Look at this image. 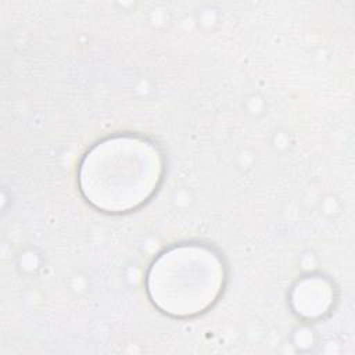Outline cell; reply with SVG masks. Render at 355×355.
I'll list each match as a JSON object with an SVG mask.
<instances>
[{"instance_id":"cell-1","label":"cell","mask_w":355,"mask_h":355,"mask_svg":"<svg viewBox=\"0 0 355 355\" xmlns=\"http://www.w3.org/2000/svg\"><path fill=\"white\" fill-rule=\"evenodd\" d=\"M162 178V157L146 139L115 136L92 147L79 168V187L97 209L128 212L143 205Z\"/></svg>"},{"instance_id":"cell-2","label":"cell","mask_w":355,"mask_h":355,"mask_svg":"<svg viewBox=\"0 0 355 355\" xmlns=\"http://www.w3.org/2000/svg\"><path fill=\"white\" fill-rule=\"evenodd\" d=\"M225 284L220 258L204 245L186 244L162 252L147 273L153 304L176 318L205 312L219 298Z\"/></svg>"},{"instance_id":"cell-3","label":"cell","mask_w":355,"mask_h":355,"mask_svg":"<svg viewBox=\"0 0 355 355\" xmlns=\"http://www.w3.org/2000/svg\"><path fill=\"white\" fill-rule=\"evenodd\" d=\"M331 300V291L329 284L318 277L304 279L297 284L293 294V302L295 311L306 318H315L323 315Z\"/></svg>"}]
</instances>
